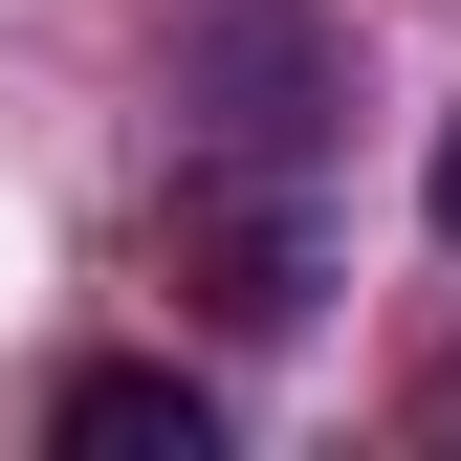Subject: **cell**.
<instances>
[{
	"label": "cell",
	"mask_w": 461,
	"mask_h": 461,
	"mask_svg": "<svg viewBox=\"0 0 461 461\" xmlns=\"http://www.w3.org/2000/svg\"><path fill=\"white\" fill-rule=\"evenodd\" d=\"M176 110H198L176 154L308 176V154H330V110H352V23H330V0H198V23H176Z\"/></svg>",
	"instance_id": "obj_1"
},
{
	"label": "cell",
	"mask_w": 461,
	"mask_h": 461,
	"mask_svg": "<svg viewBox=\"0 0 461 461\" xmlns=\"http://www.w3.org/2000/svg\"><path fill=\"white\" fill-rule=\"evenodd\" d=\"M418 220H439V242H461V110H439V154H418Z\"/></svg>",
	"instance_id": "obj_4"
},
{
	"label": "cell",
	"mask_w": 461,
	"mask_h": 461,
	"mask_svg": "<svg viewBox=\"0 0 461 461\" xmlns=\"http://www.w3.org/2000/svg\"><path fill=\"white\" fill-rule=\"evenodd\" d=\"M176 308L220 352H285V330L330 308V242H308V176H242V154H176Z\"/></svg>",
	"instance_id": "obj_2"
},
{
	"label": "cell",
	"mask_w": 461,
	"mask_h": 461,
	"mask_svg": "<svg viewBox=\"0 0 461 461\" xmlns=\"http://www.w3.org/2000/svg\"><path fill=\"white\" fill-rule=\"evenodd\" d=\"M418 418H439V439H461V352H439V374H418Z\"/></svg>",
	"instance_id": "obj_5"
},
{
	"label": "cell",
	"mask_w": 461,
	"mask_h": 461,
	"mask_svg": "<svg viewBox=\"0 0 461 461\" xmlns=\"http://www.w3.org/2000/svg\"><path fill=\"white\" fill-rule=\"evenodd\" d=\"M44 439H67V461H220V374H176V352H88L67 395H44Z\"/></svg>",
	"instance_id": "obj_3"
}]
</instances>
